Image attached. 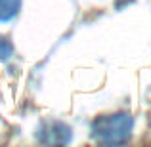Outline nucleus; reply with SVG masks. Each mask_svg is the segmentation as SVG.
<instances>
[{
    "mask_svg": "<svg viewBox=\"0 0 151 147\" xmlns=\"http://www.w3.org/2000/svg\"><path fill=\"white\" fill-rule=\"evenodd\" d=\"M21 10V0H0V21L6 23L14 19Z\"/></svg>",
    "mask_w": 151,
    "mask_h": 147,
    "instance_id": "3",
    "label": "nucleus"
},
{
    "mask_svg": "<svg viewBox=\"0 0 151 147\" xmlns=\"http://www.w3.org/2000/svg\"><path fill=\"white\" fill-rule=\"evenodd\" d=\"M12 54H14V46H12V42L6 40L4 37H0V61L8 59Z\"/></svg>",
    "mask_w": 151,
    "mask_h": 147,
    "instance_id": "4",
    "label": "nucleus"
},
{
    "mask_svg": "<svg viewBox=\"0 0 151 147\" xmlns=\"http://www.w3.org/2000/svg\"><path fill=\"white\" fill-rule=\"evenodd\" d=\"M134 118L128 113H115L100 117L92 122V136L96 138L100 143L105 145H121L128 141L130 134H132Z\"/></svg>",
    "mask_w": 151,
    "mask_h": 147,
    "instance_id": "1",
    "label": "nucleus"
},
{
    "mask_svg": "<svg viewBox=\"0 0 151 147\" xmlns=\"http://www.w3.org/2000/svg\"><path fill=\"white\" fill-rule=\"evenodd\" d=\"M38 140L42 143H69L71 141V128L65 122L59 120H46L42 122L40 130H38Z\"/></svg>",
    "mask_w": 151,
    "mask_h": 147,
    "instance_id": "2",
    "label": "nucleus"
}]
</instances>
